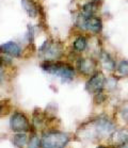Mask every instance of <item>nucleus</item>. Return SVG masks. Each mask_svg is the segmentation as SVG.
I'll use <instances>...</instances> for the list:
<instances>
[{
    "label": "nucleus",
    "instance_id": "f257e3e1",
    "mask_svg": "<svg viewBox=\"0 0 128 148\" xmlns=\"http://www.w3.org/2000/svg\"><path fill=\"white\" fill-rule=\"evenodd\" d=\"M41 67L48 74L54 75L57 77L63 79L64 81H71L75 76V71L73 66L65 62L58 60H45L42 62Z\"/></svg>",
    "mask_w": 128,
    "mask_h": 148
},
{
    "label": "nucleus",
    "instance_id": "f03ea898",
    "mask_svg": "<svg viewBox=\"0 0 128 148\" xmlns=\"http://www.w3.org/2000/svg\"><path fill=\"white\" fill-rule=\"evenodd\" d=\"M71 141L68 133L58 130L46 132L41 140V148H65Z\"/></svg>",
    "mask_w": 128,
    "mask_h": 148
},
{
    "label": "nucleus",
    "instance_id": "7ed1b4c3",
    "mask_svg": "<svg viewBox=\"0 0 128 148\" xmlns=\"http://www.w3.org/2000/svg\"><path fill=\"white\" fill-rule=\"evenodd\" d=\"M10 128L17 133H25L30 131L31 125L24 113L16 111L14 112L10 118Z\"/></svg>",
    "mask_w": 128,
    "mask_h": 148
},
{
    "label": "nucleus",
    "instance_id": "20e7f679",
    "mask_svg": "<svg viewBox=\"0 0 128 148\" xmlns=\"http://www.w3.org/2000/svg\"><path fill=\"white\" fill-rule=\"evenodd\" d=\"M106 78L101 73H95L85 83V90L91 94H99L104 90Z\"/></svg>",
    "mask_w": 128,
    "mask_h": 148
},
{
    "label": "nucleus",
    "instance_id": "39448f33",
    "mask_svg": "<svg viewBox=\"0 0 128 148\" xmlns=\"http://www.w3.org/2000/svg\"><path fill=\"white\" fill-rule=\"evenodd\" d=\"M95 134L99 136H107L113 133L114 131V124L107 117H98L94 123Z\"/></svg>",
    "mask_w": 128,
    "mask_h": 148
},
{
    "label": "nucleus",
    "instance_id": "423d86ee",
    "mask_svg": "<svg viewBox=\"0 0 128 148\" xmlns=\"http://www.w3.org/2000/svg\"><path fill=\"white\" fill-rule=\"evenodd\" d=\"M40 51L46 60H56L61 56L62 48H61V45L59 43L45 42L44 45L41 47Z\"/></svg>",
    "mask_w": 128,
    "mask_h": 148
},
{
    "label": "nucleus",
    "instance_id": "0eeeda50",
    "mask_svg": "<svg viewBox=\"0 0 128 148\" xmlns=\"http://www.w3.org/2000/svg\"><path fill=\"white\" fill-rule=\"evenodd\" d=\"M77 68L81 74L84 76H90L94 73L95 67H96V62L92 59H85V58H81L77 61Z\"/></svg>",
    "mask_w": 128,
    "mask_h": 148
},
{
    "label": "nucleus",
    "instance_id": "6e6552de",
    "mask_svg": "<svg viewBox=\"0 0 128 148\" xmlns=\"http://www.w3.org/2000/svg\"><path fill=\"white\" fill-rule=\"evenodd\" d=\"M0 53L8 54V56H11V57L14 58H18L21 54V49L16 43L8 42V43L0 45Z\"/></svg>",
    "mask_w": 128,
    "mask_h": 148
},
{
    "label": "nucleus",
    "instance_id": "1a4fd4ad",
    "mask_svg": "<svg viewBox=\"0 0 128 148\" xmlns=\"http://www.w3.org/2000/svg\"><path fill=\"white\" fill-rule=\"evenodd\" d=\"M83 28H85L87 30L91 31V32H94V33H99L103 29V23H101L100 18L93 15V16L85 18Z\"/></svg>",
    "mask_w": 128,
    "mask_h": 148
},
{
    "label": "nucleus",
    "instance_id": "9d476101",
    "mask_svg": "<svg viewBox=\"0 0 128 148\" xmlns=\"http://www.w3.org/2000/svg\"><path fill=\"white\" fill-rule=\"evenodd\" d=\"M112 142L116 146H121L124 143L128 142V130L122 129V130H118V131L112 133Z\"/></svg>",
    "mask_w": 128,
    "mask_h": 148
},
{
    "label": "nucleus",
    "instance_id": "9b49d317",
    "mask_svg": "<svg viewBox=\"0 0 128 148\" xmlns=\"http://www.w3.org/2000/svg\"><path fill=\"white\" fill-rule=\"evenodd\" d=\"M100 63L105 69L112 71L115 69V62L111 58V56L107 52H101L100 54Z\"/></svg>",
    "mask_w": 128,
    "mask_h": 148
},
{
    "label": "nucleus",
    "instance_id": "f8f14e48",
    "mask_svg": "<svg viewBox=\"0 0 128 148\" xmlns=\"http://www.w3.org/2000/svg\"><path fill=\"white\" fill-rule=\"evenodd\" d=\"M21 4L25 8L26 12L28 15L31 17H35L39 14V9H37V4L32 1V0H21Z\"/></svg>",
    "mask_w": 128,
    "mask_h": 148
},
{
    "label": "nucleus",
    "instance_id": "ddd939ff",
    "mask_svg": "<svg viewBox=\"0 0 128 148\" xmlns=\"http://www.w3.org/2000/svg\"><path fill=\"white\" fill-rule=\"evenodd\" d=\"M96 10H97V4H96V2L95 1H90V2L85 3L82 7V14L87 17L93 16L94 13L96 12Z\"/></svg>",
    "mask_w": 128,
    "mask_h": 148
},
{
    "label": "nucleus",
    "instance_id": "4468645a",
    "mask_svg": "<svg viewBox=\"0 0 128 148\" xmlns=\"http://www.w3.org/2000/svg\"><path fill=\"white\" fill-rule=\"evenodd\" d=\"M28 143V136L26 133H17L14 135L13 144L18 148H24Z\"/></svg>",
    "mask_w": 128,
    "mask_h": 148
},
{
    "label": "nucleus",
    "instance_id": "2eb2a0df",
    "mask_svg": "<svg viewBox=\"0 0 128 148\" xmlns=\"http://www.w3.org/2000/svg\"><path fill=\"white\" fill-rule=\"evenodd\" d=\"M46 115L44 113H42L41 110H35V112L33 113V124L35 125V127L39 129V127H41L42 125L46 121Z\"/></svg>",
    "mask_w": 128,
    "mask_h": 148
},
{
    "label": "nucleus",
    "instance_id": "dca6fc26",
    "mask_svg": "<svg viewBox=\"0 0 128 148\" xmlns=\"http://www.w3.org/2000/svg\"><path fill=\"white\" fill-rule=\"evenodd\" d=\"M87 45H88L87 38H85L84 36H79L74 40V44H73V46H74L75 50L80 51V52H81V51H83L84 49L87 48Z\"/></svg>",
    "mask_w": 128,
    "mask_h": 148
},
{
    "label": "nucleus",
    "instance_id": "f3484780",
    "mask_svg": "<svg viewBox=\"0 0 128 148\" xmlns=\"http://www.w3.org/2000/svg\"><path fill=\"white\" fill-rule=\"evenodd\" d=\"M116 71H118V73L121 76H128V61L127 60L121 61L118 63Z\"/></svg>",
    "mask_w": 128,
    "mask_h": 148
},
{
    "label": "nucleus",
    "instance_id": "a211bd4d",
    "mask_svg": "<svg viewBox=\"0 0 128 148\" xmlns=\"http://www.w3.org/2000/svg\"><path fill=\"white\" fill-rule=\"evenodd\" d=\"M28 148H41V141L36 135H32L29 140Z\"/></svg>",
    "mask_w": 128,
    "mask_h": 148
},
{
    "label": "nucleus",
    "instance_id": "6ab92c4d",
    "mask_svg": "<svg viewBox=\"0 0 128 148\" xmlns=\"http://www.w3.org/2000/svg\"><path fill=\"white\" fill-rule=\"evenodd\" d=\"M3 63L4 60L2 58H0V83L3 81L4 78V68H3Z\"/></svg>",
    "mask_w": 128,
    "mask_h": 148
},
{
    "label": "nucleus",
    "instance_id": "aec40b11",
    "mask_svg": "<svg viewBox=\"0 0 128 148\" xmlns=\"http://www.w3.org/2000/svg\"><path fill=\"white\" fill-rule=\"evenodd\" d=\"M122 114H123V118L125 119V121L128 124V108H126L125 110H123V113H122Z\"/></svg>",
    "mask_w": 128,
    "mask_h": 148
},
{
    "label": "nucleus",
    "instance_id": "412c9836",
    "mask_svg": "<svg viewBox=\"0 0 128 148\" xmlns=\"http://www.w3.org/2000/svg\"><path fill=\"white\" fill-rule=\"evenodd\" d=\"M2 110H3V108H2V106H1V104H0V114H1V113H2Z\"/></svg>",
    "mask_w": 128,
    "mask_h": 148
},
{
    "label": "nucleus",
    "instance_id": "4be33fe9",
    "mask_svg": "<svg viewBox=\"0 0 128 148\" xmlns=\"http://www.w3.org/2000/svg\"><path fill=\"white\" fill-rule=\"evenodd\" d=\"M97 148H108V147H105V146H98Z\"/></svg>",
    "mask_w": 128,
    "mask_h": 148
},
{
    "label": "nucleus",
    "instance_id": "5701e85b",
    "mask_svg": "<svg viewBox=\"0 0 128 148\" xmlns=\"http://www.w3.org/2000/svg\"><path fill=\"white\" fill-rule=\"evenodd\" d=\"M92 1H97V0H92Z\"/></svg>",
    "mask_w": 128,
    "mask_h": 148
}]
</instances>
